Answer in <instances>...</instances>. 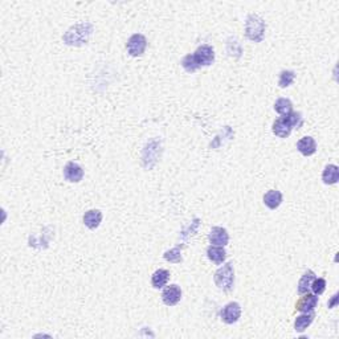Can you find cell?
Returning <instances> with one entry per match:
<instances>
[{
	"label": "cell",
	"mask_w": 339,
	"mask_h": 339,
	"mask_svg": "<svg viewBox=\"0 0 339 339\" xmlns=\"http://www.w3.org/2000/svg\"><path fill=\"white\" fill-rule=\"evenodd\" d=\"M318 305V297L315 294L305 293V296L301 297L300 301L296 304V309L301 313H311Z\"/></svg>",
	"instance_id": "9c48e42d"
},
{
	"label": "cell",
	"mask_w": 339,
	"mask_h": 339,
	"mask_svg": "<svg viewBox=\"0 0 339 339\" xmlns=\"http://www.w3.org/2000/svg\"><path fill=\"white\" fill-rule=\"evenodd\" d=\"M182 300V289L178 285H168L162 293V301L167 306H175Z\"/></svg>",
	"instance_id": "ba28073f"
},
{
	"label": "cell",
	"mask_w": 339,
	"mask_h": 339,
	"mask_svg": "<svg viewBox=\"0 0 339 339\" xmlns=\"http://www.w3.org/2000/svg\"><path fill=\"white\" fill-rule=\"evenodd\" d=\"M182 66H183L185 72H188V73H193V72H196V70L200 68L198 62L193 59V55H187V56L182 60Z\"/></svg>",
	"instance_id": "44dd1931"
},
{
	"label": "cell",
	"mask_w": 339,
	"mask_h": 339,
	"mask_svg": "<svg viewBox=\"0 0 339 339\" xmlns=\"http://www.w3.org/2000/svg\"><path fill=\"white\" fill-rule=\"evenodd\" d=\"M282 203V193L277 189H271L264 195V204L269 210H277Z\"/></svg>",
	"instance_id": "4fadbf2b"
},
{
	"label": "cell",
	"mask_w": 339,
	"mask_h": 339,
	"mask_svg": "<svg viewBox=\"0 0 339 339\" xmlns=\"http://www.w3.org/2000/svg\"><path fill=\"white\" fill-rule=\"evenodd\" d=\"M220 317L223 319V322L228 323V325L236 323L241 317V306L237 302H229L223 308Z\"/></svg>",
	"instance_id": "8992f818"
},
{
	"label": "cell",
	"mask_w": 339,
	"mask_h": 339,
	"mask_svg": "<svg viewBox=\"0 0 339 339\" xmlns=\"http://www.w3.org/2000/svg\"><path fill=\"white\" fill-rule=\"evenodd\" d=\"M304 124V118H302V114L301 113L292 112L286 114V116H282L277 118L273 123V134L277 135L278 138H288L290 134H292V130L294 127L300 129L301 126Z\"/></svg>",
	"instance_id": "6da1fadb"
},
{
	"label": "cell",
	"mask_w": 339,
	"mask_h": 339,
	"mask_svg": "<svg viewBox=\"0 0 339 339\" xmlns=\"http://www.w3.org/2000/svg\"><path fill=\"white\" fill-rule=\"evenodd\" d=\"M314 321V313H302L301 315L296 318V322H294V329H296L297 333H302L305 331L308 327L313 323Z\"/></svg>",
	"instance_id": "e0dca14e"
},
{
	"label": "cell",
	"mask_w": 339,
	"mask_h": 339,
	"mask_svg": "<svg viewBox=\"0 0 339 339\" xmlns=\"http://www.w3.org/2000/svg\"><path fill=\"white\" fill-rule=\"evenodd\" d=\"M147 48V39L141 33L133 34L129 40H127V44H126V49H127V53L130 56L138 57L142 56Z\"/></svg>",
	"instance_id": "277c9868"
},
{
	"label": "cell",
	"mask_w": 339,
	"mask_h": 339,
	"mask_svg": "<svg viewBox=\"0 0 339 339\" xmlns=\"http://www.w3.org/2000/svg\"><path fill=\"white\" fill-rule=\"evenodd\" d=\"M337 301H338V294H335V296L333 297V300H331V302L329 304V308H334V306L337 305Z\"/></svg>",
	"instance_id": "cb8c5ba5"
},
{
	"label": "cell",
	"mask_w": 339,
	"mask_h": 339,
	"mask_svg": "<svg viewBox=\"0 0 339 339\" xmlns=\"http://www.w3.org/2000/svg\"><path fill=\"white\" fill-rule=\"evenodd\" d=\"M275 110L281 116H286L293 112V103L288 98H278L275 103Z\"/></svg>",
	"instance_id": "d6986e66"
},
{
	"label": "cell",
	"mask_w": 339,
	"mask_h": 339,
	"mask_svg": "<svg viewBox=\"0 0 339 339\" xmlns=\"http://www.w3.org/2000/svg\"><path fill=\"white\" fill-rule=\"evenodd\" d=\"M315 278V273L313 271H308L304 273V276L301 277L300 282H298V293L300 294H305L309 293L310 285L313 282V279Z\"/></svg>",
	"instance_id": "ac0fdd59"
},
{
	"label": "cell",
	"mask_w": 339,
	"mask_h": 339,
	"mask_svg": "<svg viewBox=\"0 0 339 339\" xmlns=\"http://www.w3.org/2000/svg\"><path fill=\"white\" fill-rule=\"evenodd\" d=\"M266 24L258 15H249L245 22V34L249 40L260 43L265 36Z\"/></svg>",
	"instance_id": "7a4b0ae2"
},
{
	"label": "cell",
	"mask_w": 339,
	"mask_h": 339,
	"mask_svg": "<svg viewBox=\"0 0 339 339\" xmlns=\"http://www.w3.org/2000/svg\"><path fill=\"white\" fill-rule=\"evenodd\" d=\"M64 178L65 181L70 182V183H78L84 178V168L78 163L69 162L64 167Z\"/></svg>",
	"instance_id": "52a82bcc"
},
{
	"label": "cell",
	"mask_w": 339,
	"mask_h": 339,
	"mask_svg": "<svg viewBox=\"0 0 339 339\" xmlns=\"http://www.w3.org/2000/svg\"><path fill=\"white\" fill-rule=\"evenodd\" d=\"M101 221H102V212L99 210L88 211V212H85V215H84V224L89 229L98 228Z\"/></svg>",
	"instance_id": "5bb4252c"
},
{
	"label": "cell",
	"mask_w": 339,
	"mask_h": 339,
	"mask_svg": "<svg viewBox=\"0 0 339 339\" xmlns=\"http://www.w3.org/2000/svg\"><path fill=\"white\" fill-rule=\"evenodd\" d=\"M214 281H215L216 286L224 292H229L233 288L235 283V272H233V266L231 262L224 264L220 269H217L214 276Z\"/></svg>",
	"instance_id": "3957f363"
},
{
	"label": "cell",
	"mask_w": 339,
	"mask_h": 339,
	"mask_svg": "<svg viewBox=\"0 0 339 339\" xmlns=\"http://www.w3.org/2000/svg\"><path fill=\"white\" fill-rule=\"evenodd\" d=\"M164 258L170 262H181L182 256L179 253V248H174L164 253Z\"/></svg>",
	"instance_id": "603a6c76"
},
{
	"label": "cell",
	"mask_w": 339,
	"mask_h": 339,
	"mask_svg": "<svg viewBox=\"0 0 339 339\" xmlns=\"http://www.w3.org/2000/svg\"><path fill=\"white\" fill-rule=\"evenodd\" d=\"M168 279H170V272L166 269H159L151 277V285L155 289H162L167 285Z\"/></svg>",
	"instance_id": "2e32d148"
},
{
	"label": "cell",
	"mask_w": 339,
	"mask_h": 339,
	"mask_svg": "<svg viewBox=\"0 0 339 339\" xmlns=\"http://www.w3.org/2000/svg\"><path fill=\"white\" fill-rule=\"evenodd\" d=\"M297 149L302 155L310 156V155L315 154V151H317V142L314 141V138L311 137L301 138L300 141L297 142Z\"/></svg>",
	"instance_id": "8fae6325"
},
{
	"label": "cell",
	"mask_w": 339,
	"mask_h": 339,
	"mask_svg": "<svg viewBox=\"0 0 339 339\" xmlns=\"http://www.w3.org/2000/svg\"><path fill=\"white\" fill-rule=\"evenodd\" d=\"M322 181L325 185H335L339 181V168L335 164H329L322 172Z\"/></svg>",
	"instance_id": "9a60e30c"
},
{
	"label": "cell",
	"mask_w": 339,
	"mask_h": 339,
	"mask_svg": "<svg viewBox=\"0 0 339 339\" xmlns=\"http://www.w3.org/2000/svg\"><path fill=\"white\" fill-rule=\"evenodd\" d=\"M193 59L198 62L199 66H208L214 61H215V51L214 48L208 45V44H204V45H200V47L195 51L193 53Z\"/></svg>",
	"instance_id": "5b68a950"
},
{
	"label": "cell",
	"mask_w": 339,
	"mask_h": 339,
	"mask_svg": "<svg viewBox=\"0 0 339 339\" xmlns=\"http://www.w3.org/2000/svg\"><path fill=\"white\" fill-rule=\"evenodd\" d=\"M208 240L212 245H220V247H225L229 241V235L225 228L214 227L211 229L210 235H208Z\"/></svg>",
	"instance_id": "30bf717a"
},
{
	"label": "cell",
	"mask_w": 339,
	"mask_h": 339,
	"mask_svg": "<svg viewBox=\"0 0 339 339\" xmlns=\"http://www.w3.org/2000/svg\"><path fill=\"white\" fill-rule=\"evenodd\" d=\"M207 256L210 258L211 261L215 262L217 265L223 264L227 258V252L224 247H220V245H210L207 248Z\"/></svg>",
	"instance_id": "7c38bea8"
},
{
	"label": "cell",
	"mask_w": 339,
	"mask_h": 339,
	"mask_svg": "<svg viewBox=\"0 0 339 339\" xmlns=\"http://www.w3.org/2000/svg\"><path fill=\"white\" fill-rule=\"evenodd\" d=\"M294 80H296V73L293 70H282L279 73V88H288V86H290L294 82Z\"/></svg>",
	"instance_id": "ffe728a7"
},
{
	"label": "cell",
	"mask_w": 339,
	"mask_h": 339,
	"mask_svg": "<svg viewBox=\"0 0 339 339\" xmlns=\"http://www.w3.org/2000/svg\"><path fill=\"white\" fill-rule=\"evenodd\" d=\"M310 289L313 290L315 296H321L326 290V281L323 278H314L311 285H310Z\"/></svg>",
	"instance_id": "7402d4cb"
}]
</instances>
